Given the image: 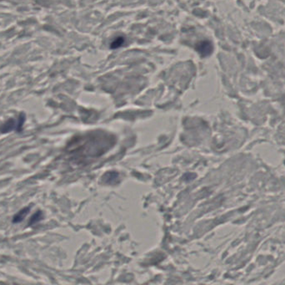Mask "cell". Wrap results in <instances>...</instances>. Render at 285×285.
Masks as SVG:
<instances>
[{
  "mask_svg": "<svg viewBox=\"0 0 285 285\" xmlns=\"http://www.w3.org/2000/svg\"><path fill=\"white\" fill-rule=\"evenodd\" d=\"M196 50L203 57L210 56L213 52V44L208 40H203L196 45Z\"/></svg>",
  "mask_w": 285,
  "mask_h": 285,
  "instance_id": "1",
  "label": "cell"
},
{
  "mask_svg": "<svg viewBox=\"0 0 285 285\" xmlns=\"http://www.w3.org/2000/svg\"><path fill=\"white\" fill-rule=\"evenodd\" d=\"M18 127H19V122L17 123L15 122V120L10 119L8 120V122L4 123V124L0 127V130L2 132H9L10 130H13V129H15L18 130Z\"/></svg>",
  "mask_w": 285,
  "mask_h": 285,
  "instance_id": "2",
  "label": "cell"
},
{
  "mask_svg": "<svg viewBox=\"0 0 285 285\" xmlns=\"http://www.w3.org/2000/svg\"><path fill=\"white\" fill-rule=\"evenodd\" d=\"M29 212V208H23L22 210L20 211L19 213H17L16 215L14 216V219H13V222L14 223H17V222H22L25 219L26 215Z\"/></svg>",
  "mask_w": 285,
  "mask_h": 285,
  "instance_id": "3",
  "label": "cell"
},
{
  "mask_svg": "<svg viewBox=\"0 0 285 285\" xmlns=\"http://www.w3.org/2000/svg\"><path fill=\"white\" fill-rule=\"evenodd\" d=\"M125 42V39L123 37L119 36L117 37L116 39H114V41L112 42L111 44V48L112 49H118V48L121 47Z\"/></svg>",
  "mask_w": 285,
  "mask_h": 285,
  "instance_id": "4",
  "label": "cell"
},
{
  "mask_svg": "<svg viewBox=\"0 0 285 285\" xmlns=\"http://www.w3.org/2000/svg\"><path fill=\"white\" fill-rule=\"evenodd\" d=\"M42 219H43V213H42L41 211H38L31 218L30 221H29V225L34 224L36 222H38L42 220Z\"/></svg>",
  "mask_w": 285,
  "mask_h": 285,
  "instance_id": "5",
  "label": "cell"
}]
</instances>
